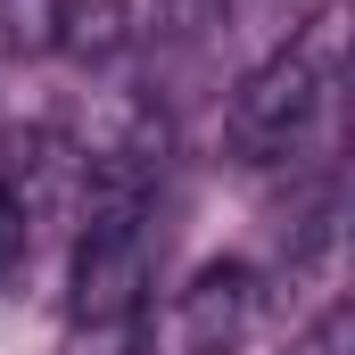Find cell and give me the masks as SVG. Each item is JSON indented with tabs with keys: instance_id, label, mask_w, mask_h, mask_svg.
Listing matches in <instances>:
<instances>
[{
	"instance_id": "7a4b0ae2",
	"label": "cell",
	"mask_w": 355,
	"mask_h": 355,
	"mask_svg": "<svg viewBox=\"0 0 355 355\" xmlns=\"http://www.w3.org/2000/svg\"><path fill=\"white\" fill-rule=\"evenodd\" d=\"M248 322H257V272L248 265H207L166 297V314L149 331V355H223Z\"/></svg>"
},
{
	"instance_id": "6da1fadb",
	"label": "cell",
	"mask_w": 355,
	"mask_h": 355,
	"mask_svg": "<svg viewBox=\"0 0 355 355\" xmlns=\"http://www.w3.org/2000/svg\"><path fill=\"white\" fill-rule=\"evenodd\" d=\"M331 42H339L331 17H314V33H297L289 50H272L265 67L232 91L223 141H232L240 166H272V157H289L314 132V116L331 107Z\"/></svg>"
},
{
	"instance_id": "277c9868",
	"label": "cell",
	"mask_w": 355,
	"mask_h": 355,
	"mask_svg": "<svg viewBox=\"0 0 355 355\" xmlns=\"http://www.w3.org/2000/svg\"><path fill=\"white\" fill-rule=\"evenodd\" d=\"M25 248H33V198H25L17 182H0V272L17 265Z\"/></svg>"
},
{
	"instance_id": "3957f363",
	"label": "cell",
	"mask_w": 355,
	"mask_h": 355,
	"mask_svg": "<svg viewBox=\"0 0 355 355\" xmlns=\"http://www.w3.org/2000/svg\"><path fill=\"white\" fill-rule=\"evenodd\" d=\"M8 17H17V42H33V50H58V58H116L124 50V33H132V8L124 0H8Z\"/></svg>"
}]
</instances>
